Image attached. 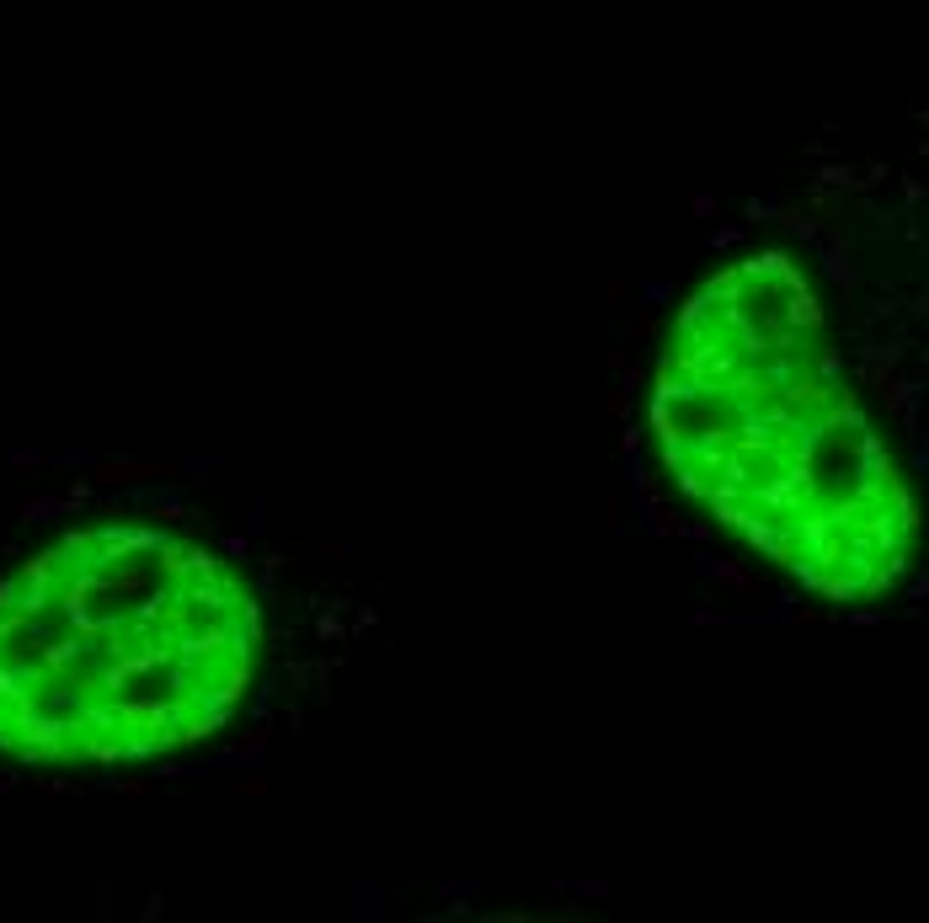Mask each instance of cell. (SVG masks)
<instances>
[{
	"label": "cell",
	"mask_w": 929,
	"mask_h": 923,
	"mask_svg": "<svg viewBox=\"0 0 929 923\" xmlns=\"http://www.w3.org/2000/svg\"><path fill=\"white\" fill-rule=\"evenodd\" d=\"M636 539L731 614L929 608V91L711 198L614 342Z\"/></svg>",
	"instance_id": "1"
},
{
	"label": "cell",
	"mask_w": 929,
	"mask_h": 923,
	"mask_svg": "<svg viewBox=\"0 0 929 923\" xmlns=\"http://www.w3.org/2000/svg\"><path fill=\"white\" fill-rule=\"evenodd\" d=\"M182 464L102 460L11 508L43 539L0 544V795L263 764L380 630L342 544L219 528Z\"/></svg>",
	"instance_id": "2"
}]
</instances>
